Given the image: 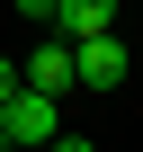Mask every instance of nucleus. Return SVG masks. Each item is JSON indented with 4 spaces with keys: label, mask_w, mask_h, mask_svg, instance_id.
Segmentation results:
<instances>
[{
    "label": "nucleus",
    "mask_w": 143,
    "mask_h": 152,
    "mask_svg": "<svg viewBox=\"0 0 143 152\" xmlns=\"http://www.w3.org/2000/svg\"><path fill=\"white\" fill-rule=\"evenodd\" d=\"M54 107H63V99H45V90H9V99H0V143H9V152H45V143L63 134Z\"/></svg>",
    "instance_id": "obj_1"
},
{
    "label": "nucleus",
    "mask_w": 143,
    "mask_h": 152,
    "mask_svg": "<svg viewBox=\"0 0 143 152\" xmlns=\"http://www.w3.org/2000/svg\"><path fill=\"white\" fill-rule=\"evenodd\" d=\"M72 90H125V36H72Z\"/></svg>",
    "instance_id": "obj_2"
},
{
    "label": "nucleus",
    "mask_w": 143,
    "mask_h": 152,
    "mask_svg": "<svg viewBox=\"0 0 143 152\" xmlns=\"http://www.w3.org/2000/svg\"><path fill=\"white\" fill-rule=\"evenodd\" d=\"M18 90H45V99H63V90H72V45H63V36H45V45L18 63Z\"/></svg>",
    "instance_id": "obj_3"
},
{
    "label": "nucleus",
    "mask_w": 143,
    "mask_h": 152,
    "mask_svg": "<svg viewBox=\"0 0 143 152\" xmlns=\"http://www.w3.org/2000/svg\"><path fill=\"white\" fill-rule=\"evenodd\" d=\"M116 27V0H54V36L72 45V36H107Z\"/></svg>",
    "instance_id": "obj_4"
},
{
    "label": "nucleus",
    "mask_w": 143,
    "mask_h": 152,
    "mask_svg": "<svg viewBox=\"0 0 143 152\" xmlns=\"http://www.w3.org/2000/svg\"><path fill=\"white\" fill-rule=\"evenodd\" d=\"M9 9H18V18H36V27L54 36V0H9Z\"/></svg>",
    "instance_id": "obj_5"
},
{
    "label": "nucleus",
    "mask_w": 143,
    "mask_h": 152,
    "mask_svg": "<svg viewBox=\"0 0 143 152\" xmlns=\"http://www.w3.org/2000/svg\"><path fill=\"white\" fill-rule=\"evenodd\" d=\"M45 152H98V143H90V134H54Z\"/></svg>",
    "instance_id": "obj_6"
},
{
    "label": "nucleus",
    "mask_w": 143,
    "mask_h": 152,
    "mask_svg": "<svg viewBox=\"0 0 143 152\" xmlns=\"http://www.w3.org/2000/svg\"><path fill=\"white\" fill-rule=\"evenodd\" d=\"M9 90H18V63H9V54H0V99H9Z\"/></svg>",
    "instance_id": "obj_7"
},
{
    "label": "nucleus",
    "mask_w": 143,
    "mask_h": 152,
    "mask_svg": "<svg viewBox=\"0 0 143 152\" xmlns=\"http://www.w3.org/2000/svg\"><path fill=\"white\" fill-rule=\"evenodd\" d=\"M0 152H9V143H0Z\"/></svg>",
    "instance_id": "obj_8"
}]
</instances>
